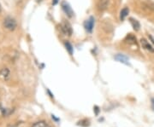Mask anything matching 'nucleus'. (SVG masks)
Here are the masks:
<instances>
[{
  "label": "nucleus",
  "mask_w": 154,
  "mask_h": 127,
  "mask_svg": "<svg viewBox=\"0 0 154 127\" xmlns=\"http://www.w3.org/2000/svg\"><path fill=\"white\" fill-rule=\"evenodd\" d=\"M85 29L87 30V32L88 33H92L93 27H94V18L93 17H90L87 20H86L84 24Z\"/></svg>",
  "instance_id": "nucleus-4"
},
{
  "label": "nucleus",
  "mask_w": 154,
  "mask_h": 127,
  "mask_svg": "<svg viewBox=\"0 0 154 127\" xmlns=\"http://www.w3.org/2000/svg\"><path fill=\"white\" fill-rule=\"evenodd\" d=\"M62 9L64 11V13L66 14L69 17H72L73 15H74V12L71 9L70 5L66 2V1H63L62 2Z\"/></svg>",
  "instance_id": "nucleus-3"
},
{
  "label": "nucleus",
  "mask_w": 154,
  "mask_h": 127,
  "mask_svg": "<svg viewBox=\"0 0 154 127\" xmlns=\"http://www.w3.org/2000/svg\"><path fill=\"white\" fill-rule=\"evenodd\" d=\"M129 21H130V23H131L132 27H133V28L134 29V30H135V31L140 30V24L138 20H134V19H133V18H130V19H129Z\"/></svg>",
  "instance_id": "nucleus-9"
},
{
  "label": "nucleus",
  "mask_w": 154,
  "mask_h": 127,
  "mask_svg": "<svg viewBox=\"0 0 154 127\" xmlns=\"http://www.w3.org/2000/svg\"><path fill=\"white\" fill-rule=\"evenodd\" d=\"M140 43H141V45L142 47L145 49V50H147L148 51H150V52H153L154 53V48L152 46V45L147 40V39H141V40H140Z\"/></svg>",
  "instance_id": "nucleus-5"
},
{
  "label": "nucleus",
  "mask_w": 154,
  "mask_h": 127,
  "mask_svg": "<svg viewBox=\"0 0 154 127\" xmlns=\"http://www.w3.org/2000/svg\"><path fill=\"white\" fill-rule=\"evenodd\" d=\"M0 11H1V5H0Z\"/></svg>",
  "instance_id": "nucleus-16"
},
{
  "label": "nucleus",
  "mask_w": 154,
  "mask_h": 127,
  "mask_svg": "<svg viewBox=\"0 0 154 127\" xmlns=\"http://www.w3.org/2000/svg\"><path fill=\"white\" fill-rule=\"evenodd\" d=\"M4 27H5L6 29H8V30L13 31V30L15 29V27H16V22H15V20L13 18H11V17H7V18L4 19Z\"/></svg>",
  "instance_id": "nucleus-2"
},
{
  "label": "nucleus",
  "mask_w": 154,
  "mask_h": 127,
  "mask_svg": "<svg viewBox=\"0 0 154 127\" xmlns=\"http://www.w3.org/2000/svg\"><path fill=\"white\" fill-rule=\"evenodd\" d=\"M0 74L1 76L4 79V80H8L9 76H10V71L8 68H3L0 72Z\"/></svg>",
  "instance_id": "nucleus-10"
},
{
  "label": "nucleus",
  "mask_w": 154,
  "mask_h": 127,
  "mask_svg": "<svg viewBox=\"0 0 154 127\" xmlns=\"http://www.w3.org/2000/svg\"><path fill=\"white\" fill-rule=\"evenodd\" d=\"M58 1H59V0H52V4H53V5H56V4L58 3Z\"/></svg>",
  "instance_id": "nucleus-14"
},
{
  "label": "nucleus",
  "mask_w": 154,
  "mask_h": 127,
  "mask_svg": "<svg viewBox=\"0 0 154 127\" xmlns=\"http://www.w3.org/2000/svg\"><path fill=\"white\" fill-rule=\"evenodd\" d=\"M149 38L151 39V40H152V42H153V44H154V39H153V38L152 36H149Z\"/></svg>",
  "instance_id": "nucleus-15"
},
{
  "label": "nucleus",
  "mask_w": 154,
  "mask_h": 127,
  "mask_svg": "<svg viewBox=\"0 0 154 127\" xmlns=\"http://www.w3.org/2000/svg\"><path fill=\"white\" fill-rule=\"evenodd\" d=\"M32 127H51V126H50L47 123H45V121H39V122L34 123Z\"/></svg>",
  "instance_id": "nucleus-11"
},
{
  "label": "nucleus",
  "mask_w": 154,
  "mask_h": 127,
  "mask_svg": "<svg viewBox=\"0 0 154 127\" xmlns=\"http://www.w3.org/2000/svg\"><path fill=\"white\" fill-rule=\"evenodd\" d=\"M109 5V0H98L97 6L99 10H105Z\"/></svg>",
  "instance_id": "nucleus-6"
},
{
  "label": "nucleus",
  "mask_w": 154,
  "mask_h": 127,
  "mask_svg": "<svg viewBox=\"0 0 154 127\" xmlns=\"http://www.w3.org/2000/svg\"><path fill=\"white\" fill-rule=\"evenodd\" d=\"M129 13V9L128 8H123L122 10H121V12H120V20H123L125 18H126L127 16H128V15Z\"/></svg>",
  "instance_id": "nucleus-8"
},
{
  "label": "nucleus",
  "mask_w": 154,
  "mask_h": 127,
  "mask_svg": "<svg viewBox=\"0 0 154 127\" xmlns=\"http://www.w3.org/2000/svg\"><path fill=\"white\" fill-rule=\"evenodd\" d=\"M115 59L120 61V62H122V63H123V64H126V65L129 64L128 63V58L127 57L126 55H120L119 54V55L115 56Z\"/></svg>",
  "instance_id": "nucleus-7"
},
{
  "label": "nucleus",
  "mask_w": 154,
  "mask_h": 127,
  "mask_svg": "<svg viewBox=\"0 0 154 127\" xmlns=\"http://www.w3.org/2000/svg\"><path fill=\"white\" fill-rule=\"evenodd\" d=\"M65 47H66L67 50L69 51V53H70V55H72V54H73V47L70 45V43L66 42V43H65Z\"/></svg>",
  "instance_id": "nucleus-13"
},
{
  "label": "nucleus",
  "mask_w": 154,
  "mask_h": 127,
  "mask_svg": "<svg viewBox=\"0 0 154 127\" xmlns=\"http://www.w3.org/2000/svg\"><path fill=\"white\" fill-rule=\"evenodd\" d=\"M126 42L128 44H135L136 43V38L132 34H129V35L127 36Z\"/></svg>",
  "instance_id": "nucleus-12"
},
{
  "label": "nucleus",
  "mask_w": 154,
  "mask_h": 127,
  "mask_svg": "<svg viewBox=\"0 0 154 127\" xmlns=\"http://www.w3.org/2000/svg\"><path fill=\"white\" fill-rule=\"evenodd\" d=\"M60 30H61L62 34H64V35L70 36L72 34V27H71V25L70 24V22H68L66 20H64V21H63L60 24Z\"/></svg>",
  "instance_id": "nucleus-1"
}]
</instances>
